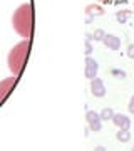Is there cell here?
I'll return each mask as SVG.
<instances>
[{"label":"cell","mask_w":134,"mask_h":151,"mask_svg":"<svg viewBox=\"0 0 134 151\" xmlns=\"http://www.w3.org/2000/svg\"><path fill=\"white\" fill-rule=\"evenodd\" d=\"M15 76H10V77H5L4 81H0V103L9 96V92L14 86H15Z\"/></svg>","instance_id":"3957f363"},{"label":"cell","mask_w":134,"mask_h":151,"mask_svg":"<svg viewBox=\"0 0 134 151\" xmlns=\"http://www.w3.org/2000/svg\"><path fill=\"white\" fill-rule=\"evenodd\" d=\"M116 138H118V141H121V143H128V141L131 139V133H129V129H119Z\"/></svg>","instance_id":"30bf717a"},{"label":"cell","mask_w":134,"mask_h":151,"mask_svg":"<svg viewBox=\"0 0 134 151\" xmlns=\"http://www.w3.org/2000/svg\"><path fill=\"white\" fill-rule=\"evenodd\" d=\"M86 121H87V126H89V129H91V131H99L102 128L101 116H99L97 113H94V111H87Z\"/></svg>","instance_id":"277c9868"},{"label":"cell","mask_w":134,"mask_h":151,"mask_svg":"<svg viewBox=\"0 0 134 151\" xmlns=\"http://www.w3.org/2000/svg\"><path fill=\"white\" fill-rule=\"evenodd\" d=\"M128 19H129V10H119L118 14H116V20H118L119 24H124Z\"/></svg>","instance_id":"8fae6325"},{"label":"cell","mask_w":134,"mask_h":151,"mask_svg":"<svg viewBox=\"0 0 134 151\" xmlns=\"http://www.w3.org/2000/svg\"><path fill=\"white\" fill-rule=\"evenodd\" d=\"M128 109H129V111H131V113L134 114V96L131 97V99H129V106H128Z\"/></svg>","instance_id":"9a60e30c"},{"label":"cell","mask_w":134,"mask_h":151,"mask_svg":"<svg viewBox=\"0 0 134 151\" xmlns=\"http://www.w3.org/2000/svg\"><path fill=\"white\" fill-rule=\"evenodd\" d=\"M12 27L20 37L30 39L34 30V10L30 4H24L12 15Z\"/></svg>","instance_id":"6da1fadb"},{"label":"cell","mask_w":134,"mask_h":151,"mask_svg":"<svg viewBox=\"0 0 134 151\" xmlns=\"http://www.w3.org/2000/svg\"><path fill=\"white\" fill-rule=\"evenodd\" d=\"M128 55L131 57V59H134V44H131L128 47Z\"/></svg>","instance_id":"5bb4252c"},{"label":"cell","mask_w":134,"mask_h":151,"mask_svg":"<svg viewBox=\"0 0 134 151\" xmlns=\"http://www.w3.org/2000/svg\"><path fill=\"white\" fill-rule=\"evenodd\" d=\"M97 70H99V67H97V62L92 57H87L86 59V70H84V76H86L87 79H94L97 76Z\"/></svg>","instance_id":"52a82bcc"},{"label":"cell","mask_w":134,"mask_h":151,"mask_svg":"<svg viewBox=\"0 0 134 151\" xmlns=\"http://www.w3.org/2000/svg\"><path fill=\"white\" fill-rule=\"evenodd\" d=\"M102 44L107 49H111V50H119V47H121V39L118 35H113V34H106L104 39H102Z\"/></svg>","instance_id":"8992f818"},{"label":"cell","mask_w":134,"mask_h":151,"mask_svg":"<svg viewBox=\"0 0 134 151\" xmlns=\"http://www.w3.org/2000/svg\"><path fill=\"white\" fill-rule=\"evenodd\" d=\"M101 116V119L102 121H107V119H113V116H114V111L111 108H104L102 109V113L99 114Z\"/></svg>","instance_id":"7c38bea8"},{"label":"cell","mask_w":134,"mask_h":151,"mask_svg":"<svg viewBox=\"0 0 134 151\" xmlns=\"http://www.w3.org/2000/svg\"><path fill=\"white\" fill-rule=\"evenodd\" d=\"M97 2H99V4H104V2H107V0H97Z\"/></svg>","instance_id":"2e32d148"},{"label":"cell","mask_w":134,"mask_h":151,"mask_svg":"<svg viewBox=\"0 0 134 151\" xmlns=\"http://www.w3.org/2000/svg\"><path fill=\"white\" fill-rule=\"evenodd\" d=\"M104 35H106V34H104V30H102V29H97L96 32H94V40H102V39H104Z\"/></svg>","instance_id":"4fadbf2b"},{"label":"cell","mask_w":134,"mask_h":151,"mask_svg":"<svg viewBox=\"0 0 134 151\" xmlns=\"http://www.w3.org/2000/svg\"><path fill=\"white\" fill-rule=\"evenodd\" d=\"M86 14H87V20H91L92 17H99L104 14V9H102V5H99V4H91V5L86 7Z\"/></svg>","instance_id":"9c48e42d"},{"label":"cell","mask_w":134,"mask_h":151,"mask_svg":"<svg viewBox=\"0 0 134 151\" xmlns=\"http://www.w3.org/2000/svg\"><path fill=\"white\" fill-rule=\"evenodd\" d=\"M113 123L118 126L119 129H129V126H131L129 118L128 116H124V114H114L113 116Z\"/></svg>","instance_id":"ba28073f"},{"label":"cell","mask_w":134,"mask_h":151,"mask_svg":"<svg viewBox=\"0 0 134 151\" xmlns=\"http://www.w3.org/2000/svg\"><path fill=\"white\" fill-rule=\"evenodd\" d=\"M91 91L96 97H102L104 94H106V86H104L102 79H99V77L91 79Z\"/></svg>","instance_id":"5b68a950"},{"label":"cell","mask_w":134,"mask_h":151,"mask_svg":"<svg viewBox=\"0 0 134 151\" xmlns=\"http://www.w3.org/2000/svg\"><path fill=\"white\" fill-rule=\"evenodd\" d=\"M29 50H30V42L29 39L19 42L17 45L10 49L9 52V57H7V64H9V70H10L14 76H20L22 70H24V65H25L27 55H29Z\"/></svg>","instance_id":"7a4b0ae2"}]
</instances>
